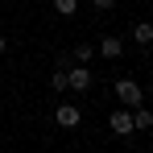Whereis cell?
Masks as SVG:
<instances>
[{"instance_id":"1","label":"cell","mask_w":153,"mask_h":153,"mask_svg":"<svg viewBox=\"0 0 153 153\" xmlns=\"http://www.w3.org/2000/svg\"><path fill=\"white\" fill-rule=\"evenodd\" d=\"M112 91H116V100L124 103V108H141V103H145V91H141V83H137V79H116V87H112Z\"/></svg>"},{"instance_id":"4","label":"cell","mask_w":153,"mask_h":153,"mask_svg":"<svg viewBox=\"0 0 153 153\" xmlns=\"http://www.w3.org/2000/svg\"><path fill=\"white\" fill-rule=\"evenodd\" d=\"M54 120H58V128H79V124H83V112H79L75 103H58Z\"/></svg>"},{"instance_id":"12","label":"cell","mask_w":153,"mask_h":153,"mask_svg":"<svg viewBox=\"0 0 153 153\" xmlns=\"http://www.w3.org/2000/svg\"><path fill=\"white\" fill-rule=\"evenodd\" d=\"M4 50H8V37H4V33H0V54H4Z\"/></svg>"},{"instance_id":"10","label":"cell","mask_w":153,"mask_h":153,"mask_svg":"<svg viewBox=\"0 0 153 153\" xmlns=\"http://www.w3.org/2000/svg\"><path fill=\"white\" fill-rule=\"evenodd\" d=\"M91 54H95V46H75V62H91Z\"/></svg>"},{"instance_id":"8","label":"cell","mask_w":153,"mask_h":153,"mask_svg":"<svg viewBox=\"0 0 153 153\" xmlns=\"http://www.w3.org/2000/svg\"><path fill=\"white\" fill-rule=\"evenodd\" d=\"M54 13H58V17H75V13H79V0H54Z\"/></svg>"},{"instance_id":"2","label":"cell","mask_w":153,"mask_h":153,"mask_svg":"<svg viewBox=\"0 0 153 153\" xmlns=\"http://www.w3.org/2000/svg\"><path fill=\"white\" fill-rule=\"evenodd\" d=\"M95 79H91V66L87 62H75L71 71H66V91H87Z\"/></svg>"},{"instance_id":"11","label":"cell","mask_w":153,"mask_h":153,"mask_svg":"<svg viewBox=\"0 0 153 153\" xmlns=\"http://www.w3.org/2000/svg\"><path fill=\"white\" fill-rule=\"evenodd\" d=\"M91 4H95L100 13H108V8H116V0H91Z\"/></svg>"},{"instance_id":"7","label":"cell","mask_w":153,"mask_h":153,"mask_svg":"<svg viewBox=\"0 0 153 153\" xmlns=\"http://www.w3.org/2000/svg\"><path fill=\"white\" fill-rule=\"evenodd\" d=\"M132 128H141V132L153 128V112L145 108V103H141V108H132Z\"/></svg>"},{"instance_id":"5","label":"cell","mask_w":153,"mask_h":153,"mask_svg":"<svg viewBox=\"0 0 153 153\" xmlns=\"http://www.w3.org/2000/svg\"><path fill=\"white\" fill-rule=\"evenodd\" d=\"M100 54H103V58H120V54H124V42L108 33V37H103V42H100Z\"/></svg>"},{"instance_id":"3","label":"cell","mask_w":153,"mask_h":153,"mask_svg":"<svg viewBox=\"0 0 153 153\" xmlns=\"http://www.w3.org/2000/svg\"><path fill=\"white\" fill-rule=\"evenodd\" d=\"M108 128H112L116 137H128V132H132V108H116V112L108 116Z\"/></svg>"},{"instance_id":"6","label":"cell","mask_w":153,"mask_h":153,"mask_svg":"<svg viewBox=\"0 0 153 153\" xmlns=\"http://www.w3.org/2000/svg\"><path fill=\"white\" fill-rule=\"evenodd\" d=\"M132 42H137V46H153V25L149 21H137V25H132Z\"/></svg>"},{"instance_id":"9","label":"cell","mask_w":153,"mask_h":153,"mask_svg":"<svg viewBox=\"0 0 153 153\" xmlns=\"http://www.w3.org/2000/svg\"><path fill=\"white\" fill-rule=\"evenodd\" d=\"M50 87H54V91H66V71H54V75H50Z\"/></svg>"}]
</instances>
